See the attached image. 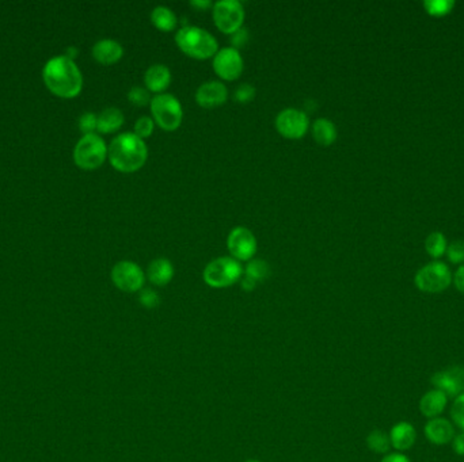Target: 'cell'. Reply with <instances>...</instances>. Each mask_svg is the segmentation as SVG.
<instances>
[{
    "label": "cell",
    "mask_w": 464,
    "mask_h": 462,
    "mask_svg": "<svg viewBox=\"0 0 464 462\" xmlns=\"http://www.w3.org/2000/svg\"><path fill=\"white\" fill-rule=\"evenodd\" d=\"M46 87L61 98H74L81 91L83 77L72 59L60 56L49 60L44 68Z\"/></svg>",
    "instance_id": "obj_1"
},
{
    "label": "cell",
    "mask_w": 464,
    "mask_h": 462,
    "mask_svg": "<svg viewBox=\"0 0 464 462\" xmlns=\"http://www.w3.org/2000/svg\"><path fill=\"white\" fill-rule=\"evenodd\" d=\"M112 165L121 172H133L142 168L148 157V147L135 133H121L108 148Z\"/></svg>",
    "instance_id": "obj_2"
},
{
    "label": "cell",
    "mask_w": 464,
    "mask_h": 462,
    "mask_svg": "<svg viewBox=\"0 0 464 462\" xmlns=\"http://www.w3.org/2000/svg\"><path fill=\"white\" fill-rule=\"evenodd\" d=\"M175 42L184 53L200 60L213 57L219 50L218 39L198 26L181 28L175 34Z\"/></svg>",
    "instance_id": "obj_3"
},
{
    "label": "cell",
    "mask_w": 464,
    "mask_h": 462,
    "mask_svg": "<svg viewBox=\"0 0 464 462\" xmlns=\"http://www.w3.org/2000/svg\"><path fill=\"white\" fill-rule=\"evenodd\" d=\"M243 268L232 257H220L209 262L202 271V278L211 288H229L242 279Z\"/></svg>",
    "instance_id": "obj_4"
},
{
    "label": "cell",
    "mask_w": 464,
    "mask_h": 462,
    "mask_svg": "<svg viewBox=\"0 0 464 462\" xmlns=\"http://www.w3.org/2000/svg\"><path fill=\"white\" fill-rule=\"evenodd\" d=\"M150 105L154 121L162 129L171 132L181 125L184 118L182 105L173 94H156Z\"/></svg>",
    "instance_id": "obj_5"
},
{
    "label": "cell",
    "mask_w": 464,
    "mask_h": 462,
    "mask_svg": "<svg viewBox=\"0 0 464 462\" xmlns=\"http://www.w3.org/2000/svg\"><path fill=\"white\" fill-rule=\"evenodd\" d=\"M108 156V147L102 137L95 133L86 134L77 141L74 159L80 168L95 170L101 167Z\"/></svg>",
    "instance_id": "obj_6"
},
{
    "label": "cell",
    "mask_w": 464,
    "mask_h": 462,
    "mask_svg": "<svg viewBox=\"0 0 464 462\" xmlns=\"http://www.w3.org/2000/svg\"><path fill=\"white\" fill-rule=\"evenodd\" d=\"M452 279L450 268L444 262L433 261L426 263L416 274V285L426 293H438L445 290Z\"/></svg>",
    "instance_id": "obj_7"
},
{
    "label": "cell",
    "mask_w": 464,
    "mask_h": 462,
    "mask_svg": "<svg viewBox=\"0 0 464 462\" xmlns=\"http://www.w3.org/2000/svg\"><path fill=\"white\" fill-rule=\"evenodd\" d=\"M216 26L226 34L239 30L244 21V8L238 0H219L212 7Z\"/></svg>",
    "instance_id": "obj_8"
},
{
    "label": "cell",
    "mask_w": 464,
    "mask_h": 462,
    "mask_svg": "<svg viewBox=\"0 0 464 462\" xmlns=\"http://www.w3.org/2000/svg\"><path fill=\"white\" fill-rule=\"evenodd\" d=\"M112 279L119 290L135 293L144 288L146 274L139 265L130 261H121L112 270Z\"/></svg>",
    "instance_id": "obj_9"
},
{
    "label": "cell",
    "mask_w": 464,
    "mask_h": 462,
    "mask_svg": "<svg viewBox=\"0 0 464 462\" xmlns=\"http://www.w3.org/2000/svg\"><path fill=\"white\" fill-rule=\"evenodd\" d=\"M309 116L295 108L284 109L276 118L277 130L287 139H300L309 130Z\"/></svg>",
    "instance_id": "obj_10"
},
{
    "label": "cell",
    "mask_w": 464,
    "mask_h": 462,
    "mask_svg": "<svg viewBox=\"0 0 464 462\" xmlns=\"http://www.w3.org/2000/svg\"><path fill=\"white\" fill-rule=\"evenodd\" d=\"M227 247L236 261H251L257 252V239L249 228L236 227L229 234Z\"/></svg>",
    "instance_id": "obj_11"
},
{
    "label": "cell",
    "mask_w": 464,
    "mask_h": 462,
    "mask_svg": "<svg viewBox=\"0 0 464 462\" xmlns=\"http://www.w3.org/2000/svg\"><path fill=\"white\" fill-rule=\"evenodd\" d=\"M215 72L226 80H235L243 72V59L238 49L227 46L218 50L213 56Z\"/></svg>",
    "instance_id": "obj_12"
},
{
    "label": "cell",
    "mask_w": 464,
    "mask_h": 462,
    "mask_svg": "<svg viewBox=\"0 0 464 462\" xmlns=\"http://www.w3.org/2000/svg\"><path fill=\"white\" fill-rule=\"evenodd\" d=\"M430 381L434 389L441 390L447 397H458L464 393V366H451L437 372Z\"/></svg>",
    "instance_id": "obj_13"
},
{
    "label": "cell",
    "mask_w": 464,
    "mask_h": 462,
    "mask_svg": "<svg viewBox=\"0 0 464 462\" xmlns=\"http://www.w3.org/2000/svg\"><path fill=\"white\" fill-rule=\"evenodd\" d=\"M229 90L218 80H209L202 83L195 91V102L204 109H213L227 101Z\"/></svg>",
    "instance_id": "obj_14"
},
{
    "label": "cell",
    "mask_w": 464,
    "mask_h": 462,
    "mask_svg": "<svg viewBox=\"0 0 464 462\" xmlns=\"http://www.w3.org/2000/svg\"><path fill=\"white\" fill-rule=\"evenodd\" d=\"M425 435L430 443L445 445L454 439L455 428L450 421L444 418H434L426 423Z\"/></svg>",
    "instance_id": "obj_15"
},
{
    "label": "cell",
    "mask_w": 464,
    "mask_h": 462,
    "mask_svg": "<svg viewBox=\"0 0 464 462\" xmlns=\"http://www.w3.org/2000/svg\"><path fill=\"white\" fill-rule=\"evenodd\" d=\"M122 54H124V49L116 39H99L93 46L94 59L104 66L115 64L122 57Z\"/></svg>",
    "instance_id": "obj_16"
},
{
    "label": "cell",
    "mask_w": 464,
    "mask_h": 462,
    "mask_svg": "<svg viewBox=\"0 0 464 462\" xmlns=\"http://www.w3.org/2000/svg\"><path fill=\"white\" fill-rule=\"evenodd\" d=\"M416 438H417V432H416L414 425L407 422H399L395 424L389 432L391 446L399 452L409 450L414 445Z\"/></svg>",
    "instance_id": "obj_17"
},
{
    "label": "cell",
    "mask_w": 464,
    "mask_h": 462,
    "mask_svg": "<svg viewBox=\"0 0 464 462\" xmlns=\"http://www.w3.org/2000/svg\"><path fill=\"white\" fill-rule=\"evenodd\" d=\"M144 83L150 91L162 94L171 83V72L164 64H153L144 74Z\"/></svg>",
    "instance_id": "obj_18"
},
{
    "label": "cell",
    "mask_w": 464,
    "mask_h": 462,
    "mask_svg": "<svg viewBox=\"0 0 464 462\" xmlns=\"http://www.w3.org/2000/svg\"><path fill=\"white\" fill-rule=\"evenodd\" d=\"M447 400L448 397L441 390L437 389L429 390L420 401V411L429 419L438 418L445 410Z\"/></svg>",
    "instance_id": "obj_19"
},
{
    "label": "cell",
    "mask_w": 464,
    "mask_h": 462,
    "mask_svg": "<svg viewBox=\"0 0 464 462\" xmlns=\"http://www.w3.org/2000/svg\"><path fill=\"white\" fill-rule=\"evenodd\" d=\"M174 277V266L166 258L154 259L147 269V278L155 286H166Z\"/></svg>",
    "instance_id": "obj_20"
},
{
    "label": "cell",
    "mask_w": 464,
    "mask_h": 462,
    "mask_svg": "<svg viewBox=\"0 0 464 462\" xmlns=\"http://www.w3.org/2000/svg\"><path fill=\"white\" fill-rule=\"evenodd\" d=\"M312 136L320 145H330L337 140V128L329 118H318L312 123Z\"/></svg>",
    "instance_id": "obj_21"
},
{
    "label": "cell",
    "mask_w": 464,
    "mask_h": 462,
    "mask_svg": "<svg viewBox=\"0 0 464 462\" xmlns=\"http://www.w3.org/2000/svg\"><path fill=\"white\" fill-rule=\"evenodd\" d=\"M124 114L117 108L105 109L97 119V129L101 133H112L118 130L124 123Z\"/></svg>",
    "instance_id": "obj_22"
},
{
    "label": "cell",
    "mask_w": 464,
    "mask_h": 462,
    "mask_svg": "<svg viewBox=\"0 0 464 462\" xmlns=\"http://www.w3.org/2000/svg\"><path fill=\"white\" fill-rule=\"evenodd\" d=\"M151 21L162 32H171L178 25V18L174 11L166 6H157L151 12Z\"/></svg>",
    "instance_id": "obj_23"
},
{
    "label": "cell",
    "mask_w": 464,
    "mask_h": 462,
    "mask_svg": "<svg viewBox=\"0 0 464 462\" xmlns=\"http://www.w3.org/2000/svg\"><path fill=\"white\" fill-rule=\"evenodd\" d=\"M367 445L371 452L378 453V454H385L391 448L389 435H387L386 432L382 430H374L367 436Z\"/></svg>",
    "instance_id": "obj_24"
},
{
    "label": "cell",
    "mask_w": 464,
    "mask_h": 462,
    "mask_svg": "<svg viewBox=\"0 0 464 462\" xmlns=\"http://www.w3.org/2000/svg\"><path fill=\"white\" fill-rule=\"evenodd\" d=\"M425 247L427 252L432 257H440L447 251V239L444 233L440 231L432 232L427 234L425 240Z\"/></svg>",
    "instance_id": "obj_25"
},
{
    "label": "cell",
    "mask_w": 464,
    "mask_h": 462,
    "mask_svg": "<svg viewBox=\"0 0 464 462\" xmlns=\"http://www.w3.org/2000/svg\"><path fill=\"white\" fill-rule=\"evenodd\" d=\"M244 275L253 278L255 282H261V281L267 279L271 275V268L262 259L249 261V263H247V266L244 269Z\"/></svg>",
    "instance_id": "obj_26"
},
{
    "label": "cell",
    "mask_w": 464,
    "mask_h": 462,
    "mask_svg": "<svg viewBox=\"0 0 464 462\" xmlns=\"http://www.w3.org/2000/svg\"><path fill=\"white\" fill-rule=\"evenodd\" d=\"M128 99L129 102H132L133 105L142 108L146 106L148 103H151V94L150 90L147 87H142V86H133L129 92H128Z\"/></svg>",
    "instance_id": "obj_27"
},
{
    "label": "cell",
    "mask_w": 464,
    "mask_h": 462,
    "mask_svg": "<svg viewBox=\"0 0 464 462\" xmlns=\"http://www.w3.org/2000/svg\"><path fill=\"white\" fill-rule=\"evenodd\" d=\"M155 121L154 118L148 116L140 117L136 123H135V134L139 136L140 139H146L148 136H151L153 130H154Z\"/></svg>",
    "instance_id": "obj_28"
},
{
    "label": "cell",
    "mask_w": 464,
    "mask_h": 462,
    "mask_svg": "<svg viewBox=\"0 0 464 462\" xmlns=\"http://www.w3.org/2000/svg\"><path fill=\"white\" fill-rule=\"evenodd\" d=\"M139 301L140 304L147 309H154L159 307L160 304V297L151 288H143L139 294Z\"/></svg>",
    "instance_id": "obj_29"
},
{
    "label": "cell",
    "mask_w": 464,
    "mask_h": 462,
    "mask_svg": "<svg viewBox=\"0 0 464 462\" xmlns=\"http://www.w3.org/2000/svg\"><path fill=\"white\" fill-rule=\"evenodd\" d=\"M424 6L430 14L443 15L452 8L454 1L452 0H426Z\"/></svg>",
    "instance_id": "obj_30"
},
{
    "label": "cell",
    "mask_w": 464,
    "mask_h": 462,
    "mask_svg": "<svg viewBox=\"0 0 464 462\" xmlns=\"http://www.w3.org/2000/svg\"><path fill=\"white\" fill-rule=\"evenodd\" d=\"M233 95L238 102L246 103V102H250L255 97V88L250 83H242L236 87Z\"/></svg>",
    "instance_id": "obj_31"
},
{
    "label": "cell",
    "mask_w": 464,
    "mask_h": 462,
    "mask_svg": "<svg viewBox=\"0 0 464 462\" xmlns=\"http://www.w3.org/2000/svg\"><path fill=\"white\" fill-rule=\"evenodd\" d=\"M451 416L455 424L464 431V393L455 399L451 410Z\"/></svg>",
    "instance_id": "obj_32"
},
{
    "label": "cell",
    "mask_w": 464,
    "mask_h": 462,
    "mask_svg": "<svg viewBox=\"0 0 464 462\" xmlns=\"http://www.w3.org/2000/svg\"><path fill=\"white\" fill-rule=\"evenodd\" d=\"M448 258L452 262H463L464 261V240H455L447 247Z\"/></svg>",
    "instance_id": "obj_33"
},
{
    "label": "cell",
    "mask_w": 464,
    "mask_h": 462,
    "mask_svg": "<svg viewBox=\"0 0 464 462\" xmlns=\"http://www.w3.org/2000/svg\"><path fill=\"white\" fill-rule=\"evenodd\" d=\"M97 119L98 117L94 113H84L79 118V128L84 133V136L94 133V130L97 129Z\"/></svg>",
    "instance_id": "obj_34"
},
{
    "label": "cell",
    "mask_w": 464,
    "mask_h": 462,
    "mask_svg": "<svg viewBox=\"0 0 464 462\" xmlns=\"http://www.w3.org/2000/svg\"><path fill=\"white\" fill-rule=\"evenodd\" d=\"M247 39H249V32L244 28H240L239 30H236L235 33L231 34L232 48L238 49V48L246 45Z\"/></svg>",
    "instance_id": "obj_35"
},
{
    "label": "cell",
    "mask_w": 464,
    "mask_h": 462,
    "mask_svg": "<svg viewBox=\"0 0 464 462\" xmlns=\"http://www.w3.org/2000/svg\"><path fill=\"white\" fill-rule=\"evenodd\" d=\"M452 446H454V452L459 456H464V431L461 434L455 435L452 439Z\"/></svg>",
    "instance_id": "obj_36"
},
{
    "label": "cell",
    "mask_w": 464,
    "mask_h": 462,
    "mask_svg": "<svg viewBox=\"0 0 464 462\" xmlns=\"http://www.w3.org/2000/svg\"><path fill=\"white\" fill-rule=\"evenodd\" d=\"M382 462H412L409 460L407 456L402 454V453H391L387 454L386 457L382 460Z\"/></svg>",
    "instance_id": "obj_37"
},
{
    "label": "cell",
    "mask_w": 464,
    "mask_h": 462,
    "mask_svg": "<svg viewBox=\"0 0 464 462\" xmlns=\"http://www.w3.org/2000/svg\"><path fill=\"white\" fill-rule=\"evenodd\" d=\"M455 285L462 293H464V265L455 272Z\"/></svg>",
    "instance_id": "obj_38"
},
{
    "label": "cell",
    "mask_w": 464,
    "mask_h": 462,
    "mask_svg": "<svg viewBox=\"0 0 464 462\" xmlns=\"http://www.w3.org/2000/svg\"><path fill=\"white\" fill-rule=\"evenodd\" d=\"M257 283H258V282H255L253 278H250V277H247V275H244V277L242 278V289L246 290V292H251V290H254L255 286H257Z\"/></svg>",
    "instance_id": "obj_39"
},
{
    "label": "cell",
    "mask_w": 464,
    "mask_h": 462,
    "mask_svg": "<svg viewBox=\"0 0 464 462\" xmlns=\"http://www.w3.org/2000/svg\"><path fill=\"white\" fill-rule=\"evenodd\" d=\"M191 4L194 6V7H197V8H202V10L209 8V7H213L212 1H209V0H192Z\"/></svg>",
    "instance_id": "obj_40"
},
{
    "label": "cell",
    "mask_w": 464,
    "mask_h": 462,
    "mask_svg": "<svg viewBox=\"0 0 464 462\" xmlns=\"http://www.w3.org/2000/svg\"><path fill=\"white\" fill-rule=\"evenodd\" d=\"M244 462H261V461H257V460H249V461H244Z\"/></svg>",
    "instance_id": "obj_41"
}]
</instances>
